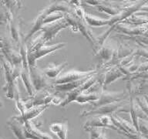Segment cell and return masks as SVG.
Returning a JSON list of instances; mask_svg holds the SVG:
<instances>
[{"mask_svg":"<svg viewBox=\"0 0 148 139\" xmlns=\"http://www.w3.org/2000/svg\"><path fill=\"white\" fill-rule=\"evenodd\" d=\"M7 124L12 130V131L13 132L16 139H27L25 135V123L18 120L16 116H13L8 120Z\"/></svg>","mask_w":148,"mask_h":139,"instance_id":"obj_9","label":"cell"},{"mask_svg":"<svg viewBox=\"0 0 148 139\" xmlns=\"http://www.w3.org/2000/svg\"><path fill=\"white\" fill-rule=\"evenodd\" d=\"M124 100H125L113 102L111 104L98 107L97 108L92 109V110H85V111H83V112L81 113V116L88 117V116L102 115V114L112 115L116 111H120V110H121V108H123L127 104Z\"/></svg>","mask_w":148,"mask_h":139,"instance_id":"obj_5","label":"cell"},{"mask_svg":"<svg viewBox=\"0 0 148 139\" xmlns=\"http://www.w3.org/2000/svg\"><path fill=\"white\" fill-rule=\"evenodd\" d=\"M97 68L95 69L89 70L87 71H79V70H69L67 71L62 75H60L59 77L54 80L53 81V84H60V83H69V82H73V81H77L82 79H84L86 77L91 76L92 74H96L97 72Z\"/></svg>","mask_w":148,"mask_h":139,"instance_id":"obj_6","label":"cell"},{"mask_svg":"<svg viewBox=\"0 0 148 139\" xmlns=\"http://www.w3.org/2000/svg\"><path fill=\"white\" fill-rule=\"evenodd\" d=\"M29 73L32 83L36 91L42 90H52L53 83H50L48 81V77L44 74L43 70L39 69V67H29Z\"/></svg>","mask_w":148,"mask_h":139,"instance_id":"obj_4","label":"cell"},{"mask_svg":"<svg viewBox=\"0 0 148 139\" xmlns=\"http://www.w3.org/2000/svg\"><path fill=\"white\" fill-rule=\"evenodd\" d=\"M123 23L134 25H146V24H148V17L135 13L123 21Z\"/></svg>","mask_w":148,"mask_h":139,"instance_id":"obj_16","label":"cell"},{"mask_svg":"<svg viewBox=\"0 0 148 139\" xmlns=\"http://www.w3.org/2000/svg\"><path fill=\"white\" fill-rule=\"evenodd\" d=\"M83 2H85L86 4L89 5V6L96 7L108 2L107 1H105V0H83Z\"/></svg>","mask_w":148,"mask_h":139,"instance_id":"obj_23","label":"cell"},{"mask_svg":"<svg viewBox=\"0 0 148 139\" xmlns=\"http://www.w3.org/2000/svg\"><path fill=\"white\" fill-rule=\"evenodd\" d=\"M49 130L59 139H67L68 125L66 122L52 123L49 126Z\"/></svg>","mask_w":148,"mask_h":139,"instance_id":"obj_15","label":"cell"},{"mask_svg":"<svg viewBox=\"0 0 148 139\" xmlns=\"http://www.w3.org/2000/svg\"><path fill=\"white\" fill-rule=\"evenodd\" d=\"M135 55L137 56H142L148 60V47L140 46L135 50Z\"/></svg>","mask_w":148,"mask_h":139,"instance_id":"obj_21","label":"cell"},{"mask_svg":"<svg viewBox=\"0 0 148 139\" xmlns=\"http://www.w3.org/2000/svg\"><path fill=\"white\" fill-rule=\"evenodd\" d=\"M97 9L100 12H104V13L108 14V15L111 16H115V15L119 13L120 11V9L114 6L109 4V2H106V3H104L103 5L98 6H97Z\"/></svg>","mask_w":148,"mask_h":139,"instance_id":"obj_17","label":"cell"},{"mask_svg":"<svg viewBox=\"0 0 148 139\" xmlns=\"http://www.w3.org/2000/svg\"></svg>","mask_w":148,"mask_h":139,"instance_id":"obj_28","label":"cell"},{"mask_svg":"<svg viewBox=\"0 0 148 139\" xmlns=\"http://www.w3.org/2000/svg\"><path fill=\"white\" fill-rule=\"evenodd\" d=\"M139 129L141 134L148 138V120L140 119L139 120Z\"/></svg>","mask_w":148,"mask_h":139,"instance_id":"obj_20","label":"cell"},{"mask_svg":"<svg viewBox=\"0 0 148 139\" xmlns=\"http://www.w3.org/2000/svg\"><path fill=\"white\" fill-rule=\"evenodd\" d=\"M90 139H97L96 138H95L92 134H90Z\"/></svg>","mask_w":148,"mask_h":139,"instance_id":"obj_26","label":"cell"},{"mask_svg":"<svg viewBox=\"0 0 148 139\" xmlns=\"http://www.w3.org/2000/svg\"><path fill=\"white\" fill-rule=\"evenodd\" d=\"M74 14H75L77 17L80 18L81 19H83V21H85L86 12L82 6L74 7Z\"/></svg>","mask_w":148,"mask_h":139,"instance_id":"obj_22","label":"cell"},{"mask_svg":"<svg viewBox=\"0 0 148 139\" xmlns=\"http://www.w3.org/2000/svg\"><path fill=\"white\" fill-rule=\"evenodd\" d=\"M115 49L113 48V46L110 44L108 42H105L95 53L99 59V69L103 66L109 64L113 60L115 54Z\"/></svg>","mask_w":148,"mask_h":139,"instance_id":"obj_8","label":"cell"},{"mask_svg":"<svg viewBox=\"0 0 148 139\" xmlns=\"http://www.w3.org/2000/svg\"><path fill=\"white\" fill-rule=\"evenodd\" d=\"M49 106V104H43V105L31 107L27 109V111H25V113L23 114H19V115H16V118L18 120H21L22 122L25 123L27 120H32L33 118H36L37 116H39L42 111L48 108Z\"/></svg>","mask_w":148,"mask_h":139,"instance_id":"obj_10","label":"cell"},{"mask_svg":"<svg viewBox=\"0 0 148 139\" xmlns=\"http://www.w3.org/2000/svg\"><path fill=\"white\" fill-rule=\"evenodd\" d=\"M9 32H10V36L16 45H18L19 47L23 44L22 42V34H21V27L20 23L18 21H15L12 19L9 23Z\"/></svg>","mask_w":148,"mask_h":139,"instance_id":"obj_12","label":"cell"},{"mask_svg":"<svg viewBox=\"0 0 148 139\" xmlns=\"http://www.w3.org/2000/svg\"><path fill=\"white\" fill-rule=\"evenodd\" d=\"M148 24L142 25H134L125 23L123 22L116 23L114 25V31L127 36H140L144 34L148 30Z\"/></svg>","mask_w":148,"mask_h":139,"instance_id":"obj_7","label":"cell"},{"mask_svg":"<svg viewBox=\"0 0 148 139\" xmlns=\"http://www.w3.org/2000/svg\"><path fill=\"white\" fill-rule=\"evenodd\" d=\"M140 11H143V12H148V5H144L142 8L140 9Z\"/></svg>","mask_w":148,"mask_h":139,"instance_id":"obj_25","label":"cell"},{"mask_svg":"<svg viewBox=\"0 0 148 139\" xmlns=\"http://www.w3.org/2000/svg\"><path fill=\"white\" fill-rule=\"evenodd\" d=\"M85 23L89 26L102 27V26H105V25H110V19L100 18L97 16L92 15V14L86 12Z\"/></svg>","mask_w":148,"mask_h":139,"instance_id":"obj_13","label":"cell"},{"mask_svg":"<svg viewBox=\"0 0 148 139\" xmlns=\"http://www.w3.org/2000/svg\"><path fill=\"white\" fill-rule=\"evenodd\" d=\"M70 27L69 22L65 19V17L62 19L56 21L53 23H49L46 25H44L41 28L40 31L42 33L44 40L48 43L49 41H52L55 39L58 33L62 30L66 29V28Z\"/></svg>","mask_w":148,"mask_h":139,"instance_id":"obj_3","label":"cell"},{"mask_svg":"<svg viewBox=\"0 0 148 139\" xmlns=\"http://www.w3.org/2000/svg\"><path fill=\"white\" fill-rule=\"evenodd\" d=\"M135 100H136V103L140 107L141 110L145 113V114L148 117V103L146 100V97L144 95L139 94L134 96Z\"/></svg>","mask_w":148,"mask_h":139,"instance_id":"obj_19","label":"cell"},{"mask_svg":"<svg viewBox=\"0 0 148 139\" xmlns=\"http://www.w3.org/2000/svg\"><path fill=\"white\" fill-rule=\"evenodd\" d=\"M128 96H130L129 93H124L123 91H109L106 90L105 88H103L98 100L91 103L90 105L92 106V107L88 110H92L97 108L98 107L111 104L113 102L123 100L127 99Z\"/></svg>","mask_w":148,"mask_h":139,"instance_id":"obj_2","label":"cell"},{"mask_svg":"<svg viewBox=\"0 0 148 139\" xmlns=\"http://www.w3.org/2000/svg\"><path fill=\"white\" fill-rule=\"evenodd\" d=\"M46 42L44 40L42 33L40 31V33L32 39L28 47V62L29 67H36L37 60L66 46L65 43H58L50 46L46 45Z\"/></svg>","mask_w":148,"mask_h":139,"instance_id":"obj_1","label":"cell"},{"mask_svg":"<svg viewBox=\"0 0 148 139\" xmlns=\"http://www.w3.org/2000/svg\"><path fill=\"white\" fill-rule=\"evenodd\" d=\"M67 65H68V63L66 61H63V62L58 65L50 63L47 67H45L42 70H43L44 74H46L48 78L56 79L60 76L61 72L63 70V69L66 67Z\"/></svg>","mask_w":148,"mask_h":139,"instance_id":"obj_11","label":"cell"},{"mask_svg":"<svg viewBox=\"0 0 148 139\" xmlns=\"http://www.w3.org/2000/svg\"><path fill=\"white\" fill-rule=\"evenodd\" d=\"M123 134L124 133H122ZM125 135H127L129 138H130L131 139H148L144 135L141 134L140 132H137L136 134H124Z\"/></svg>","mask_w":148,"mask_h":139,"instance_id":"obj_24","label":"cell"},{"mask_svg":"<svg viewBox=\"0 0 148 139\" xmlns=\"http://www.w3.org/2000/svg\"><path fill=\"white\" fill-rule=\"evenodd\" d=\"M144 96H145L146 100H147V103H148V96H147V95H144Z\"/></svg>","mask_w":148,"mask_h":139,"instance_id":"obj_27","label":"cell"},{"mask_svg":"<svg viewBox=\"0 0 148 139\" xmlns=\"http://www.w3.org/2000/svg\"><path fill=\"white\" fill-rule=\"evenodd\" d=\"M64 17L65 13H63L62 12H51V13H46V16L43 21V25L49 24V23H53V22H56L57 20H60V19H62Z\"/></svg>","mask_w":148,"mask_h":139,"instance_id":"obj_18","label":"cell"},{"mask_svg":"<svg viewBox=\"0 0 148 139\" xmlns=\"http://www.w3.org/2000/svg\"><path fill=\"white\" fill-rule=\"evenodd\" d=\"M21 79L23 82V84L25 86V88L27 91L29 97H32L36 94V90H35L34 86L32 83L31 76H30L29 68H22V72H21Z\"/></svg>","mask_w":148,"mask_h":139,"instance_id":"obj_14","label":"cell"}]
</instances>
